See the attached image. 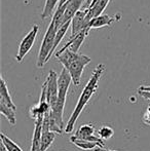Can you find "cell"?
Masks as SVG:
<instances>
[{
    "label": "cell",
    "mask_w": 150,
    "mask_h": 151,
    "mask_svg": "<svg viewBox=\"0 0 150 151\" xmlns=\"http://www.w3.org/2000/svg\"><path fill=\"white\" fill-rule=\"evenodd\" d=\"M104 71H105L104 64H99V65H97L96 68L94 69L92 76H90L88 83L85 84L84 88L82 90L81 93H80L79 99H78V101H77V104H76L74 110H73L72 114H71L70 118H69L68 122H67L66 127H65V132H66V133H71V132L73 131L78 117L80 116L81 112L84 110L85 106L88 105V103L90 101L93 96L96 93L97 90H98L99 81H100Z\"/></svg>",
    "instance_id": "6da1fadb"
},
{
    "label": "cell",
    "mask_w": 150,
    "mask_h": 151,
    "mask_svg": "<svg viewBox=\"0 0 150 151\" xmlns=\"http://www.w3.org/2000/svg\"><path fill=\"white\" fill-rule=\"evenodd\" d=\"M56 58L63 65V68L67 70L72 78V82L75 86H79L83 70L90 63V58L85 55L73 52L70 50H59L56 52Z\"/></svg>",
    "instance_id": "7a4b0ae2"
},
{
    "label": "cell",
    "mask_w": 150,
    "mask_h": 151,
    "mask_svg": "<svg viewBox=\"0 0 150 151\" xmlns=\"http://www.w3.org/2000/svg\"><path fill=\"white\" fill-rule=\"evenodd\" d=\"M58 29L56 28V24L52 20H50V23L48 25L46 32L43 36L42 39V43L40 45L39 52H38L37 56V62L36 66L38 68H42L48 60L50 59V57L54 54V46H55V39H56V34Z\"/></svg>",
    "instance_id": "3957f363"
},
{
    "label": "cell",
    "mask_w": 150,
    "mask_h": 151,
    "mask_svg": "<svg viewBox=\"0 0 150 151\" xmlns=\"http://www.w3.org/2000/svg\"><path fill=\"white\" fill-rule=\"evenodd\" d=\"M38 31H39V26L37 24H34L31 28V30L25 35V37L22 39L19 46L18 52H17L16 60L17 62L21 63L23 61V59L25 58V56H27L29 52L31 50V48L33 47L35 43V40H36Z\"/></svg>",
    "instance_id": "277c9868"
},
{
    "label": "cell",
    "mask_w": 150,
    "mask_h": 151,
    "mask_svg": "<svg viewBox=\"0 0 150 151\" xmlns=\"http://www.w3.org/2000/svg\"><path fill=\"white\" fill-rule=\"evenodd\" d=\"M58 78L59 76L54 70H50L47 75V78L42 86L45 88L46 101L50 104V108H52L58 102Z\"/></svg>",
    "instance_id": "5b68a950"
},
{
    "label": "cell",
    "mask_w": 150,
    "mask_h": 151,
    "mask_svg": "<svg viewBox=\"0 0 150 151\" xmlns=\"http://www.w3.org/2000/svg\"><path fill=\"white\" fill-rule=\"evenodd\" d=\"M86 0H68V1L65 3L66 8H65V12L63 14L62 18L58 21V22H55L56 24V28L59 29L62 26H64L65 24H67L68 22H71L72 19L75 17V14H77L79 10H81L82 3Z\"/></svg>",
    "instance_id": "8992f818"
},
{
    "label": "cell",
    "mask_w": 150,
    "mask_h": 151,
    "mask_svg": "<svg viewBox=\"0 0 150 151\" xmlns=\"http://www.w3.org/2000/svg\"><path fill=\"white\" fill-rule=\"evenodd\" d=\"M90 19L88 17V8H82L81 10L75 14V17L71 21V36L74 37L77 34L85 29H90Z\"/></svg>",
    "instance_id": "52a82bcc"
},
{
    "label": "cell",
    "mask_w": 150,
    "mask_h": 151,
    "mask_svg": "<svg viewBox=\"0 0 150 151\" xmlns=\"http://www.w3.org/2000/svg\"><path fill=\"white\" fill-rule=\"evenodd\" d=\"M71 82H72V78L70 74L65 68H63L58 78V102L66 104L67 93H68Z\"/></svg>",
    "instance_id": "ba28073f"
},
{
    "label": "cell",
    "mask_w": 150,
    "mask_h": 151,
    "mask_svg": "<svg viewBox=\"0 0 150 151\" xmlns=\"http://www.w3.org/2000/svg\"><path fill=\"white\" fill-rule=\"evenodd\" d=\"M50 110V104L46 101V91L45 88L43 86H41V93H40V99L39 102L35 106H32L29 110V114H30L31 118L36 120L37 118L44 117L46 113Z\"/></svg>",
    "instance_id": "9c48e42d"
},
{
    "label": "cell",
    "mask_w": 150,
    "mask_h": 151,
    "mask_svg": "<svg viewBox=\"0 0 150 151\" xmlns=\"http://www.w3.org/2000/svg\"><path fill=\"white\" fill-rule=\"evenodd\" d=\"M96 129L95 127L90 123H86L83 124L75 132L74 136L78 139L81 140H86V141H90V142H97V143H101L104 145V142L101 138H99L98 135H96Z\"/></svg>",
    "instance_id": "30bf717a"
},
{
    "label": "cell",
    "mask_w": 150,
    "mask_h": 151,
    "mask_svg": "<svg viewBox=\"0 0 150 151\" xmlns=\"http://www.w3.org/2000/svg\"><path fill=\"white\" fill-rule=\"evenodd\" d=\"M120 20V14H117L115 16L111 17L107 14H102L101 16H98L96 18L92 19L90 23V29H98L103 28V27H109L113 24V23L117 22Z\"/></svg>",
    "instance_id": "8fae6325"
},
{
    "label": "cell",
    "mask_w": 150,
    "mask_h": 151,
    "mask_svg": "<svg viewBox=\"0 0 150 151\" xmlns=\"http://www.w3.org/2000/svg\"><path fill=\"white\" fill-rule=\"evenodd\" d=\"M90 30V29H85V30L81 31L79 34H77L76 36H74V37H70L69 38V41L67 42L60 50L63 52V50H70L71 52H78L80 46H81L82 43H83L84 39H85L86 36L88 35Z\"/></svg>",
    "instance_id": "7c38bea8"
},
{
    "label": "cell",
    "mask_w": 150,
    "mask_h": 151,
    "mask_svg": "<svg viewBox=\"0 0 150 151\" xmlns=\"http://www.w3.org/2000/svg\"><path fill=\"white\" fill-rule=\"evenodd\" d=\"M44 117L37 118L34 120L35 127L34 133L32 137V145H31L30 151H41V135H42V122Z\"/></svg>",
    "instance_id": "4fadbf2b"
},
{
    "label": "cell",
    "mask_w": 150,
    "mask_h": 151,
    "mask_svg": "<svg viewBox=\"0 0 150 151\" xmlns=\"http://www.w3.org/2000/svg\"><path fill=\"white\" fill-rule=\"evenodd\" d=\"M0 103L5 104L6 106H9L10 108L17 110V106L14 105L11 97H10L9 91H8L7 84H6L4 78L1 76V82H0Z\"/></svg>",
    "instance_id": "5bb4252c"
},
{
    "label": "cell",
    "mask_w": 150,
    "mask_h": 151,
    "mask_svg": "<svg viewBox=\"0 0 150 151\" xmlns=\"http://www.w3.org/2000/svg\"><path fill=\"white\" fill-rule=\"evenodd\" d=\"M70 142L72 144H74L76 147L80 148V149H82V150H93V149H96V148H98V147H104V145L101 143L78 139V138H76L74 135L70 137Z\"/></svg>",
    "instance_id": "9a60e30c"
},
{
    "label": "cell",
    "mask_w": 150,
    "mask_h": 151,
    "mask_svg": "<svg viewBox=\"0 0 150 151\" xmlns=\"http://www.w3.org/2000/svg\"><path fill=\"white\" fill-rule=\"evenodd\" d=\"M56 138V133L50 131L48 129H42L41 135V151H46L52 145Z\"/></svg>",
    "instance_id": "2e32d148"
},
{
    "label": "cell",
    "mask_w": 150,
    "mask_h": 151,
    "mask_svg": "<svg viewBox=\"0 0 150 151\" xmlns=\"http://www.w3.org/2000/svg\"><path fill=\"white\" fill-rule=\"evenodd\" d=\"M59 2L60 0H45V4H44L43 10L41 12V19L42 20H45V19L50 18V17L54 16L55 12L57 9V7L59 5Z\"/></svg>",
    "instance_id": "e0dca14e"
},
{
    "label": "cell",
    "mask_w": 150,
    "mask_h": 151,
    "mask_svg": "<svg viewBox=\"0 0 150 151\" xmlns=\"http://www.w3.org/2000/svg\"><path fill=\"white\" fill-rule=\"evenodd\" d=\"M109 2H110V0H100L92 8H88V17H90V20L98 16H101L103 14V12H104V9L106 8V6L109 4Z\"/></svg>",
    "instance_id": "ac0fdd59"
},
{
    "label": "cell",
    "mask_w": 150,
    "mask_h": 151,
    "mask_svg": "<svg viewBox=\"0 0 150 151\" xmlns=\"http://www.w3.org/2000/svg\"><path fill=\"white\" fill-rule=\"evenodd\" d=\"M0 112L2 115H4L6 117V119L8 120V122L11 125L16 124L17 120V115H16V109H12L9 106H6L5 104L0 103Z\"/></svg>",
    "instance_id": "d6986e66"
},
{
    "label": "cell",
    "mask_w": 150,
    "mask_h": 151,
    "mask_svg": "<svg viewBox=\"0 0 150 151\" xmlns=\"http://www.w3.org/2000/svg\"><path fill=\"white\" fill-rule=\"evenodd\" d=\"M0 137H1V144H3L8 151H23L22 148L16 142H14L10 138H8L4 134H1Z\"/></svg>",
    "instance_id": "ffe728a7"
},
{
    "label": "cell",
    "mask_w": 150,
    "mask_h": 151,
    "mask_svg": "<svg viewBox=\"0 0 150 151\" xmlns=\"http://www.w3.org/2000/svg\"><path fill=\"white\" fill-rule=\"evenodd\" d=\"M70 27H71V22H68L67 24H65L64 26H62L61 28L58 29V31H57V34H56V39H55L54 52H56L58 45L61 43V41H62V39L64 38V36L66 35L67 31H68V29L70 28Z\"/></svg>",
    "instance_id": "44dd1931"
},
{
    "label": "cell",
    "mask_w": 150,
    "mask_h": 151,
    "mask_svg": "<svg viewBox=\"0 0 150 151\" xmlns=\"http://www.w3.org/2000/svg\"><path fill=\"white\" fill-rule=\"evenodd\" d=\"M114 135L113 129H111L110 127H102L98 131V136L99 138L104 141V140H109L110 138H112Z\"/></svg>",
    "instance_id": "7402d4cb"
},
{
    "label": "cell",
    "mask_w": 150,
    "mask_h": 151,
    "mask_svg": "<svg viewBox=\"0 0 150 151\" xmlns=\"http://www.w3.org/2000/svg\"><path fill=\"white\" fill-rule=\"evenodd\" d=\"M142 120H143V122H144L146 125H150V104L148 105V107H147V109H146V111H145L144 115H143Z\"/></svg>",
    "instance_id": "603a6c76"
},
{
    "label": "cell",
    "mask_w": 150,
    "mask_h": 151,
    "mask_svg": "<svg viewBox=\"0 0 150 151\" xmlns=\"http://www.w3.org/2000/svg\"><path fill=\"white\" fill-rule=\"evenodd\" d=\"M138 93L141 96V97L144 98V99L149 100V101H150V91H144L138 90Z\"/></svg>",
    "instance_id": "cb8c5ba5"
},
{
    "label": "cell",
    "mask_w": 150,
    "mask_h": 151,
    "mask_svg": "<svg viewBox=\"0 0 150 151\" xmlns=\"http://www.w3.org/2000/svg\"><path fill=\"white\" fill-rule=\"evenodd\" d=\"M138 90H141V91H150V86H140Z\"/></svg>",
    "instance_id": "d4e9b609"
},
{
    "label": "cell",
    "mask_w": 150,
    "mask_h": 151,
    "mask_svg": "<svg viewBox=\"0 0 150 151\" xmlns=\"http://www.w3.org/2000/svg\"><path fill=\"white\" fill-rule=\"evenodd\" d=\"M94 151H118V150H112V149H106V148L104 147H98L96 148Z\"/></svg>",
    "instance_id": "484cf974"
},
{
    "label": "cell",
    "mask_w": 150,
    "mask_h": 151,
    "mask_svg": "<svg viewBox=\"0 0 150 151\" xmlns=\"http://www.w3.org/2000/svg\"><path fill=\"white\" fill-rule=\"evenodd\" d=\"M90 2H92V0H86V2H85V6H84V8H88V5H90Z\"/></svg>",
    "instance_id": "4316f807"
},
{
    "label": "cell",
    "mask_w": 150,
    "mask_h": 151,
    "mask_svg": "<svg viewBox=\"0 0 150 151\" xmlns=\"http://www.w3.org/2000/svg\"><path fill=\"white\" fill-rule=\"evenodd\" d=\"M0 151H8V150L6 149L5 146H4L3 144H1V148H0Z\"/></svg>",
    "instance_id": "83f0119b"
}]
</instances>
